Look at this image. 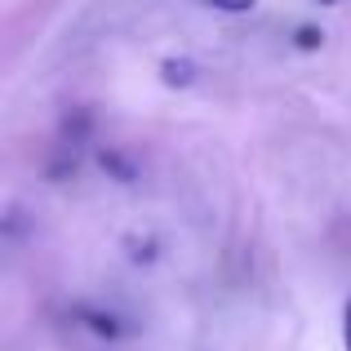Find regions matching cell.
I'll list each match as a JSON object with an SVG mask.
<instances>
[{
	"label": "cell",
	"instance_id": "277c9868",
	"mask_svg": "<svg viewBox=\"0 0 351 351\" xmlns=\"http://www.w3.org/2000/svg\"><path fill=\"white\" fill-rule=\"evenodd\" d=\"M320 40H325V36H320L316 27H298V49H320Z\"/></svg>",
	"mask_w": 351,
	"mask_h": 351
},
{
	"label": "cell",
	"instance_id": "6da1fadb",
	"mask_svg": "<svg viewBox=\"0 0 351 351\" xmlns=\"http://www.w3.org/2000/svg\"><path fill=\"white\" fill-rule=\"evenodd\" d=\"M160 71H165V85H191V76H196V67L187 58H169Z\"/></svg>",
	"mask_w": 351,
	"mask_h": 351
},
{
	"label": "cell",
	"instance_id": "7a4b0ae2",
	"mask_svg": "<svg viewBox=\"0 0 351 351\" xmlns=\"http://www.w3.org/2000/svg\"><path fill=\"white\" fill-rule=\"evenodd\" d=\"M98 160H103V169H112L120 182H134V165H129V160H125L120 152H112V147H107V152L98 156Z\"/></svg>",
	"mask_w": 351,
	"mask_h": 351
},
{
	"label": "cell",
	"instance_id": "8992f818",
	"mask_svg": "<svg viewBox=\"0 0 351 351\" xmlns=\"http://www.w3.org/2000/svg\"><path fill=\"white\" fill-rule=\"evenodd\" d=\"M343 343L351 351V298H347V307H343Z\"/></svg>",
	"mask_w": 351,
	"mask_h": 351
},
{
	"label": "cell",
	"instance_id": "5b68a950",
	"mask_svg": "<svg viewBox=\"0 0 351 351\" xmlns=\"http://www.w3.org/2000/svg\"><path fill=\"white\" fill-rule=\"evenodd\" d=\"M209 5L223 14H245V9H254V0H209Z\"/></svg>",
	"mask_w": 351,
	"mask_h": 351
},
{
	"label": "cell",
	"instance_id": "3957f363",
	"mask_svg": "<svg viewBox=\"0 0 351 351\" xmlns=\"http://www.w3.org/2000/svg\"><path fill=\"white\" fill-rule=\"evenodd\" d=\"M80 316L89 320V329H94V334H107V338H116V334H120V325H116L112 316H98V311H80Z\"/></svg>",
	"mask_w": 351,
	"mask_h": 351
},
{
	"label": "cell",
	"instance_id": "52a82bcc",
	"mask_svg": "<svg viewBox=\"0 0 351 351\" xmlns=\"http://www.w3.org/2000/svg\"><path fill=\"white\" fill-rule=\"evenodd\" d=\"M320 5H338V0H320Z\"/></svg>",
	"mask_w": 351,
	"mask_h": 351
}]
</instances>
